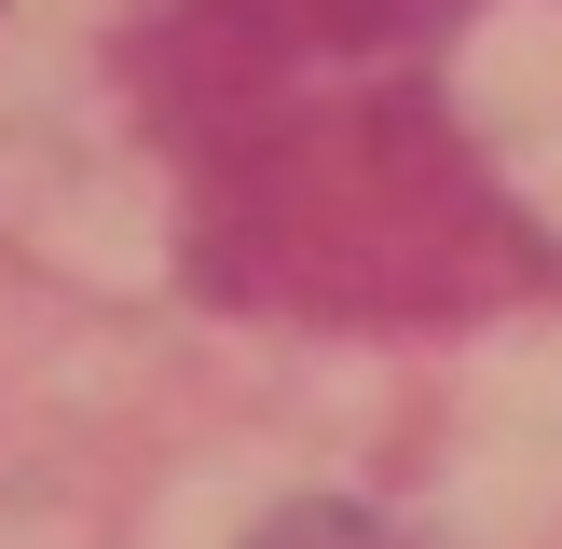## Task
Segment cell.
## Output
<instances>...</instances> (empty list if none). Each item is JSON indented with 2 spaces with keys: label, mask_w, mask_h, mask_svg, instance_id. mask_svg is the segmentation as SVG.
I'll use <instances>...</instances> for the list:
<instances>
[]
</instances>
